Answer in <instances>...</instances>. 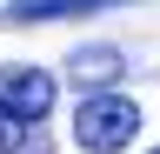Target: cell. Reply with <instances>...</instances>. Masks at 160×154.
I'll return each instance as SVG.
<instances>
[{
  "mask_svg": "<svg viewBox=\"0 0 160 154\" xmlns=\"http://www.w3.org/2000/svg\"><path fill=\"white\" fill-rule=\"evenodd\" d=\"M133 134H140V107L127 101V94H80V114H73V141L87 147V154H120V147H133Z\"/></svg>",
  "mask_w": 160,
  "mask_h": 154,
  "instance_id": "1",
  "label": "cell"
},
{
  "mask_svg": "<svg viewBox=\"0 0 160 154\" xmlns=\"http://www.w3.org/2000/svg\"><path fill=\"white\" fill-rule=\"evenodd\" d=\"M53 74L47 67H0V101L20 107V114H33V121H47L53 114Z\"/></svg>",
  "mask_w": 160,
  "mask_h": 154,
  "instance_id": "2",
  "label": "cell"
},
{
  "mask_svg": "<svg viewBox=\"0 0 160 154\" xmlns=\"http://www.w3.org/2000/svg\"><path fill=\"white\" fill-rule=\"evenodd\" d=\"M107 7H133V0H7V7H0V27H47V20L107 13Z\"/></svg>",
  "mask_w": 160,
  "mask_h": 154,
  "instance_id": "3",
  "label": "cell"
},
{
  "mask_svg": "<svg viewBox=\"0 0 160 154\" xmlns=\"http://www.w3.org/2000/svg\"><path fill=\"white\" fill-rule=\"evenodd\" d=\"M120 74H127V54H120V47H80L67 61L73 94H107V87H120Z\"/></svg>",
  "mask_w": 160,
  "mask_h": 154,
  "instance_id": "4",
  "label": "cell"
},
{
  "mask_svg": "<svg viewBox=\"0 0 160 154\" xmlns=\"http://www.w3.org/2000/svg\"><path fill=\"white\" fill-rule=\"evenodd\" d=\"M0 154H47V134H40L33 114H20L0 101Z\"/></svg>",
  "mask_w": 160,
  "mask_h": 154,
  "instance_id": "5",
  "label": "cell"
},
{
  "mask_svg": "<svg viewBox=\"0 0 160 154\" xmlns=\"http://www.w3.org/2000/svg\"><path fill=\"white\" fill-rule=\"evenodd\" d=\"M147 154H160V147H147Z\"/></svg>",
  "mask_w": 160,
  "mask_h": 154,
  "instance_id": "6",
  "label": "cell"
}]
</instances>
